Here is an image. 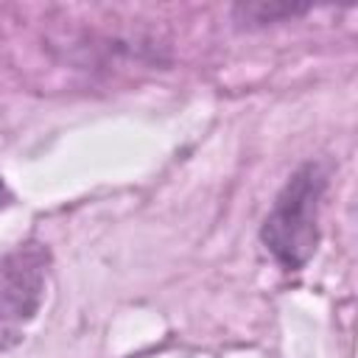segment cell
<instances>
[{
	"label": "cell",
	"mask_w": 358,
	"mask_h": 358,
	"mask_svg": "<svg viewBox=\"0 0 358 358\" xmlns=\"http://www.w3.org/2000/svg\"><path fill=\"white\" fill-rule=\"evenodd\" d=\"M324 193V173L316 162L302 165L274 199L271 213L263 221L260 238L266 249L285 266L299 268L316 249L319 241V201Z\"/></svg>",
	"instance_id": "obj_1"
},
{
	"label": "cell",
	"mask_w": 358,
	"mask_h": 358,
	"mask_svg": "<svg viewBox=\"0 0 358 358\" xmlns=\"http://www.w3.org/2000/svg\"><path fill=\"white\" fill-rule=\"evenodd\" d=\"M308 11V6H294V3H241L235 6V17L241 22H249V25H266V22H277V20H285V17H294V14H302Z\"/></svg>",
	"instance_id": "obj_3"
},
{
	"label": "cell",
	"mask_w": 358,
	"mask_h": 358,
	"mask_svg": "<svg viewBox=\"0 0 358 358\" xmlns=\"http://www.w3.org/2000/svg\"><path fill=\"white\" fill-rule=\"evenodd\" d=\"M45 263L48 255L36 246H20L0 257V350L20 341L22 327L39 310Z\"/></svg>",
	"instance_id": "obj_2"
}]
</instances>
